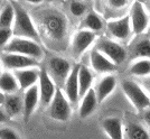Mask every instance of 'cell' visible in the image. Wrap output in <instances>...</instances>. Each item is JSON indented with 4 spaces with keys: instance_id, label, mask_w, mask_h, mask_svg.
Instances as JSON below:
<instances>
[{
    "instance_id": "6da1fadb",
    "label": "cell",
    "mask_w": 150,
    "mask_h": 139,
    "mask_svg": "<svg viewBox=\"0 0 150 139\" xmlns=\"http://www.w3.org/2000/svg\"><path fill=\"white\" fill-rule=\"evenodd\" d=\"M45 34L53 40L61 42L67 34V20L56 10H47L42 13L39 20Z\"/></svg>"
},
{
    "instance_id": "7a4b0ae2",
    "label": "cell",
    "mask_w": 150,
    "mask_h": 139,
    "mask_svg": "<svg viewBox=\"0 0 150 139\" xmlns=\"http://www.w3.org/2000/svg\"><path fill=\"white\" fill-rule=\"evenodd\" d=\"M15 9V20L13 25V34L16 37L30 38L33 40L40 42L38 30L34 25L31 17L18 2H11Z\"/></svg>"
},
{
    "instance_id": "3957f363",
    "label": "cell",
    "mask_w": 150,
    "mask_h": 139,
    "mask_svg": "<svg viewBox=\"0 0 150 139\" xmlns=\"http://www.w3.org/2000/svg\"><path fill=\"white\" fill-rule=\"evenodd\" d=\"M4 52L21 54L25 56L33 57L37 61H39L44 55V51L38 42L33 40L30 38L16 37V36L11 37V39L4 46Z\"/></svg>"
},
{
    "instance_id": "277c9868",
    "label": "cell",
    "mask_w": 150,
    "mask_h": 139,
    "mask_svg": "<svg viewBox=\"0 0 150 139\" xmlns=\"http://www.w3.org/2000/svg\"><path fill=\"white\" fill-rule=\"evenodd\" d=\"M122 90L129 101L138 111L144 110L150 106V96L138 83L131 80H125L122 82Z\"/></svg>"
},
{
    "instance_id": "5b68a950",
    "label": "cell",
    "mask_w": 150,
    "mask_h": 139,
    "mask_svg": "<svg viewBox=\"0 0 150 139\" xmlns=\"http://www.w3.org/2000/svg\"><path fill=\"white\" fill-rule=\"evenodd\" d=\"M50 116L57 121H67L72 114L71 102L67 100L63 90L56 89L55 94L50 103Z\"/></svg>"
},
{
    "instance_id": "8992f818",
    "label": "cell",
    "mask_w": 150,
    "mask_h": 139,
    "mask_svg": "<svg viewBox=\"0 0 150 139\" xmlns=\"http://www.w3.org/2000/svg\"><path fill=\"white\" fill-rule=\"evenodd\" d=\"M95 48L100 51L103 55H105L115 65L121 64L127 57V51L125 50V47L119 43L108 38H101Z\"/></svg>"
},
{
    "instance_id": "52a82bcc",
    "label": "cell",
    "mask_w": 150,
    "mask_h": 139,
    "mask_svg": "<svg viewBox=\"0 0 150 139\" xmlns=\"http://www.w3.org/2000/svg\"><path fill=\"white\" fill-rule=\"evenodd\" d=\"M129 17H130L132 32L137 35H140L146 32V29L148 28V25H149V17L141 1L136 0L132 4Z\"/></svg>"
},
{
    "instance_id": "ba28073f",
    "label": "cell",
    "mask_w": 150,
    "mask_h": 139,
    "mask_svg": "<svg viewBox=\"0 0 150 139\" xmlns=\"http://www.w3.org/2000/svg\"><path fill=\"white\" fill-rule=\"evenodd\" d=\"M1 64L8 70H21L27 67H37L38 61L29 56L16 53H2L0 55Z\"/></svg>"
},
{
    "instance_id": "9c48e42d",
    "label": "cell",
    "mask_w": 150,
    "mask_h": 139,
    "mask_svg": "<svg viewBox=\"0 0 150 139\" xmlns=\"http://www.w3.org/2000/svg\"><path fill=\"white\" fill-rule=\"evenodd\" d=\"M46 70H47L50 76L53 79V81L64 84V81L69 76L72 67H71V64L67 60H65L63 57L54 56L50 58L48 66Z\"/></svg>"
},
{
    "instance_id": "30bf717a",
    "label": "cell",
    "mask_w": 150,
    "mask_h": 139,
    "mask_svg": "<svg viewBox=\"0 0 150 139\" xmlns=\"http://www.w3.org/2000/svg\"><path fill=\"white\" fill-rule=\"evenodd\" d=\"M38 91H39V100L43 106L50 104L53 96L55 94L56 87L53 79L50 76L47 70L43 67L39 70V77H38Z\"/></svg>"
},
{
    "instance_id": "8fae6325",
    "label": "cell",
    "mask_w": 150,
    "mask_h": 139,
    "mask_svg": "<svg viewBox=\"0 0 150 139\" xmlns=\"http://www.w3.org/2000/svg\"><path fill=\"white\" fill-rule=\"evenodd\" d=\"M95 40V33L88 30V29H81L75 33L72 39V50L74 55L79 56L82 53L88 50Z\"/></svg>"
},
{
    "instance_id": "7c38bea8",
    "label": "cell",
    "mask_w": 150,
    "mask_h": 139,
    "mask_svg": "<svg viewBox=\"0 0 150 139\" xmlns=\"http://www.w3.org/2000/svg\"><path fill=\"white\" fill-rule=\"evenodd\" d=\"M108 30L117 39H120V40L127 39L131 34L130 17L125 16L122 18L108 21Z\"/></svg>"
},
{
    "instance_id": "4fadbf2b",
    "label": "cell",
    "mask_w": 150,
    "mask_h": 139,
    "mask_svg": "<svg viewBox=\"0 0 150 139\" xmlns=\"http://www.w3.org/2000/svg\"><path fill=\"white\" fill-rule=\"evenodd\" d=\"M79 70H80V64L74 65L69 76L64 81V94L66 95L67 100L71 103H76L79 100V81H77V75H79Z\"/></svg>"
},
{
    "instance_id": "5bb4252c",
    "label": "cell",
    "mask_w": 150,
    "mask_h": 139,
    "mask_svg": "<svg viewBox=\"0 0 150 139\" xmlns=\"http://www.w3.org/2000/svg\"><path fill=\"white\" fill-rule=\"evenodd\" d=\"M13 75L18 82L20 90H27L38 82L39 70L37 67H27V69L15 70Z\"/></svg>"
},
{
    "instance_id": "9a60e30c",
    "label": "cell",
    "mask_w": 150,
    "mask_h": 139,
    "mask_svg": "<svg viewBox=\"0 0 150 139\" xmlns=\"http://www.w3.org/2000/svg\"><path fill=\"white\" fill-rule=\"evenodd\" d=\"M90 62L95 72L98 73H110L117 70V65L111 62L105 55H103L96 48L92 50L90 54Z\"/></svg>"
},
{
    "instance_id": "2e32d148",
    "label": "cell",
    "mask_w": 150,
    "mask_h": 139,
    "mask_svg": "<svg viewBox=\"0 0 150 139\" xmlns=\"http://www.w3.org/2000/svg\"><path fill=\"white\" fill-rule=\"evenodd\" d=\"M38 102H39L38 85L34 84L33 87L25 90V93H24V99H23L24 108H23V112H24L25 120H28L30 118L31 114L34 113V111L37 108Z\"/></svg>"
},
{
    "instance_id": "e0dca14e",
    "label": "cell",
    "mask_w": 150,
    "mask_h": 139,
    "mask_svg": "<svg viewBox=\"0 0 150 139\" xmlns=\"http://www.w3.org/2000/svg\"><path fill=\"white\" fill-rule=\"evenodd\" d=\"M115 87H117V79H115V76L109 74V75L104 76L103 79H101V81L96 85V88L94 89L98 102L101 103V102L104 101L106 98L114 91Z\"/></svg>"
},
{
    "instance_id": "ac0fdd59",
    "label": "cell",
    "mask_w": 150,
    "mask_h": 139,
    "mask_svg": "<svg viewBox=\"0 0 150 139\" xmlns=\"http://www.w3.org/2000/svg\"><path fill=\"white\" fill-rule=\"evenodd\" d=\"M102 128L110 139H125L123 123L120 118L109 117L102 121Z\"/></svg>"
},
{
    "instance_id": "d6986e66",
    "label": "cell",
    "mask_w": 150,
    "mask_h": 139,
    "mask_svg": "<svg viewBox=\"0 0 150 139\" xmlns=\"http://www.w3.org/2000/svg\"><path fill=\"white\" fill-rule=\"evenodd\" d=\"M98 104H99V102L96 99L95 91H94V89L91 88L82 96V101L80 104V117L88 118V116H91L95 111Z\"/></svg>"
},
{
    "instance_id": "ffe728a7",
    "label": "cell",
    "mask_w": 150,
    "mask_h": 139,
    "mask_svg": "<svg viewBox=\"0 0 150 139\" xmlns=\"http://www.w3.org/2000/svg\"><path fill=\"white\" fill-rule=\"evenodd\" d=\"M2 106L5 108L4 110L6 111L8 117L13 118V117H17L23 112L24 103H23L21 96H19L16 93H11V94H6Z\"/></svg>"
},
{
    "instance_id": "44dd1931",
    "label": "cell",
    "mask_w": 150,
    "mask_h": 139,
    "mask_svg": "<svg viewBox=\"0 0 150 139\" xmlns=\"http://www.w3.org/2000/svg\"><path fill=\"white\" fill-rule=\"evenodd\" d=\"M77 81H79V96L82 98L91 89L93 82V74L85 65H80Z\"/></svg>"
},
{
    "instance_id": "7402d4cb",
    "label": "cell",
    "mask_w": 150,
    "mask_h": 139,
    "mask_svg": "<svg viewBox=\"0 0 150 139\" xmlns=\"http://www.w3.org/2000/svg\"><path fill=\"white\" fill-rule=\"evenodd\" d=\"M18 90V82L13 75V73L1 72V74H0V91L5 94H11V93H16Z\"/></svg>"
},
{
    "instance_id": "603a6c76",
    "label": "cell",
    "mask_w": 150,
    "mask_h": 139,
    "mask_svg": "<svg viewBox=\"0 0 150 139\" xmlns=\"http://www.w3.org/2000/svg\"><path fill=\"white\" fill-rule=\"evenodd\" d=\"M15 9L10 1H6L0 10V28H13Z\"/></svg>"
},
{
    "instance_id": "cb8c5ba5",
    "label": "cell",
    "mask_w": 150,
    "mask_h": 139,
    "mask_svg": "<svg viewBox=\"0 0 150 139\" xmlns=\"http://www.w3.org/2000/svg\"><path fill=\"white\" fill-rule=\"evenodd\" d=\"M82 27H83V29H88L93 33L100 32L103 28V21L98 13L92 11V13H88L86 17L84 18L83 23H82Z\"/></svg>"
},
{
    "instance_id": "d4e9b609",
    "label": "cell",
    "mask_w": 150,
    "mask_h": 139,
    "mask_svg": "<svg viewBox=\"0 0 150 139\" xmlns=\"http://www.w3.org/2000/svg\"><path fill=\"white\" fill-rule=\"evenodd\" d=\"M127 136L129 139H150L148 131L138 122H129L127 125Z\"/></svg>"
},
{
    "instance_id": "484cf974",
    "label": "cell",
    "mask_w": 150,
    "mask_h": 139,
    "mask_svg": "<svg viewBox=\"0 0 150 139\" xmlns=\"http://www.w3.org/2000/svg\"><path fill=\"white\" fill-rule=\"evenodd\" d=\"M129 72L136 76L150 75V58H138L130 66Z\"/></svg>"
},
{
    "instance_id": "4316f807",
    "label": "cell",
    "mask_w": 150,
    "mask_h": 139,
    "mask_svg": "<svg viewBox=\"0 0 150 139\" xmlns=\"http://www.w3.org/2000/svg\"><path fill=\"white\" fill-rule=\"evenodd\" d=\"M133 57L136 58H150V39L144 38L134 45Z\"/></svg>"
},
{
    "instance_id": "83f0119b",
    "label": "cell",
    "mask_w": 150,
    "mask_h": 139,
    "mask_svg": "<svg viewBox=\"0 0 150 139\" xmlns=\"http://www.w3.org/2000/svg\"><path fill=\"white\" fill-rule=\"evenodd\" d=\"M71 13L75 17H81L86 11V5L81 0H73L69 5Z\"/></svg>"
},
{
    "instance_id": "f1b7e54d",
    "label": "cell",
    "mask_w": 150,
    "mask_h": 139,
    "mask_svg": "<svg viewBox=\"0 0 150 139\" xmlns=\"http://www.w3.org/2000/svg\"><path fill=\"white\" fill-rule=\"evenodd\" d=\"M13 35V28H0V47H4L11 39Z\"/></svg>"
},
{
    "instance_id": "f546056e",
    "label": "cell",
    "mask_w": 150,
    "mask_h": 139,
    "mask_svg": "<svg viewBox=\"0 0 150 139\" xmlns=\"http://www.w3.org/2000/svg\"><path fill=\"white\" fill-rule=\"evenodd\" d=\"M0 139H21L17 131L11 128H0Z\"/></svg>"
},
{
    "instance_id": "4dcf8cb0",
    "label": "cell",
    "mask_w": 150,
    "mask_h": 139,
    "mask_svg": "<svg viewBox=\"0 0 150 139\" xmlns=\"http://www.w3.org/2000/svg\"><path fill=\"white\" fill-rule=\"evenodd\" d=\"M109 6L111 7L112 9H121V8H125L129 0H106Z\"/></svg>"
},
{
    "instance_id": "1f68e13d",
    "label": "cell",
    "mask_w": 150,
    "mask_h": 139,
    "mask_svg": "<svg viewBox=\"0 0 150 139\" xmlns=\"http://www.w3.org/2000/svg\"><path fill=\"white\" fill-rule=\"evenodd\" d=\"M8 119H9V117L6 113V111L0 108V123L1 122H6V121H8Z\"/></svg>"
},
{
    "instance_id": "d6a6232c",
    "label": "cell",
    "mask_w": 150,
    "mask_h": 139,
    "mask_svg": "<svg viewBox=\"0 0 150 139\" xmlns=\"http://www.w3.org/2000/svg\"><path fill=\"white\" fill-rule=\"evenodd\" d=\"M144 117V120H146V122H147V125L150 127V109H149V110H146Z\"/></svg>"
},
{
    "instance_id": "836d02e7",
    "label": "cell",
    "mask_w": 150,
    "mask_h": 139,
    "mask_svg": "<svg viewBox=\"0 0 150 139\" xmlns=\"http://www.w3.org/2000/svg\"><path fill=\"white\" fill-rule=\"evenodd\" d=\"M25 1L28 4H31V5H39L43 2V0H25Z\"/></svg>"
},
{
    "instance_id": "e575fe53",
    "label": "cell",
    "mask_w": 150,
    "mask_h": 139,
    "mask_svg": "<svg viewBox=\"0 0 150 139\" xmlns=\"http://www.w3.org/2000/svg\"><path fill=\"white\" fill-rule=\"evenodd\" d=\"M5 96H6V94H5V93H2V92L0 91V106H2V104H4V101H5Z\"/></svg>"
},
{
    "instance_id": "d590c367",
    "label": "cell",
    "mask_w": 150,
    "mask_h": 139,
    "mask_svg": "<svg viewBox=\"0 0 150 139\" xmlns=\"http://www.w3.org/2000/svg\"><path fill=\"white\" fill-rule=\"evenodd\" d=\"M5 2H6L5 0H0V10H1V8H2V6L5 5Z\"/></svg>"
},
{
    "instance_id": "8d00e7d4",
    "label": "cell",
    "mask_w": 150,
    "mask_h": 139,
    "mask_svg": "<svg viewBox=\"0 0 150 139\" xmlns=\"http://www.w3.org/2000/svg\"><path fill=\"white\" fill-rule=\"evenodd\" d=\"M1 69H2V64H1V61H0V74H1V72H2Z\"/></svg>"
},
{
    "instance_id": "74e56055",
    "label": "cell",
    "mask_w": 150,
    "mask_h": 139,
    "mask_svg": "<svg viewBox=\"0 0 150 139\" xmlns=\"http://www.w3.org/2000/svg\"><path fill=\"white\" fill-rule=\"evenodd\" d=\"M149 91H150V85H149Z\"/></svg>"
},
{
    "instance_id": "f35d334b",
    "label": "cell",
    "mask_w": 150,
    "mask_h": 139,
    "mask_svg": "<svg viewBox=\"0 0 150 139\" xmlns=\"http://www.w3.org/2000/svg\"><path fill=\"white\" fill-rule=\"evenodd\" d=\"M139 1H140V0H139Z\"/></svg>"
}]
</instances>
